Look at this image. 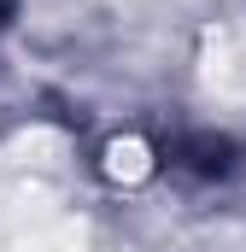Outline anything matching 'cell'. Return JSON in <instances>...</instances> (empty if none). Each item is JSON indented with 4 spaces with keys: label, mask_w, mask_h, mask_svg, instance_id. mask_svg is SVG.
<instances>
[{
    "label": "cell",
    "mask_w": 246,
    "mask_h": 252,
    "mask_svg": "<svg viewBox=\"0 0 246 252\" xmlns=\"http://www.w3.org/2000/svg\"><path fill=\"white\" fill-rule=\"evenodd\" d=\"M211 82H217L223 94L246 100V30H235V35L223 41V53H217V64H211Z\"/></svg>",
    "instance_id": "2"
},
{
    "label": "cell",
    "mask_w": 246,
    "mask_h": 252,
    "mask_svg": "<svg viewBox=\"0 0 246 252\" xmlns=\"http://www.w3.org/2000/svg\"><path fill=\"white\" fill-rule=\"evenodd\" d=\"M100 170H106V182H118V188H141V182H153L158 153H153L141 135H112L106 153H100Z\"/></svg>",
    "instance_id": "1"
}]
</instances>
